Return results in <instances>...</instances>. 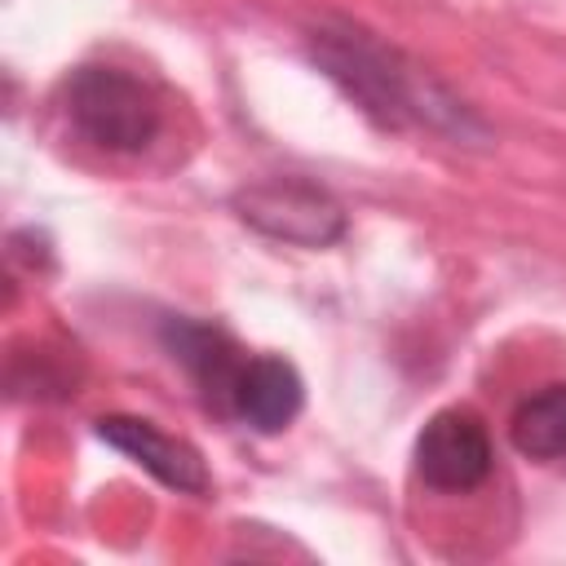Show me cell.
Returning a JSON list of instances; mask_svg holds the SVG:
<instances>
[{
    "label": "cell",
    "instance_id": "5",
    "mask_svg": "<svg viewBox=\"0 0 566 566\" xmlns=\"http://www.w3.org/2000/svg\"><path fill=\"white\" fill-rule=\"evenodd\" d=\"M97 438L111 442L115 451H124L133 464H142L150 478H159L164 486H172L181 495H203L212 486V473H208L203 455L186 438L164 433L155 420H142V416H102L97 420Z\"/></svg>",
    "mask_w": 566,
    "mask_h": 566
},
{
    "label": "cell",
    "instance_id": "1",
    "mask_svg": "<svg viewBox=\"0 0 566 566\" xmlns=\"http://www.w3.org/2000/svg\"><path fill=\"white\" fill-rule=\"evenodd\" d=\"M305 49L314 66L380 128H429L455 146H491V128L442 80L380 35L345 18H323L310 27Z\"/></svg>",
    "mask_w": 566,
    "mask_h": 566
},
{
    "label": "cell",
    "instance_id": "3",
    "mask_svg": "<svg viewBox=\"0 0 566 566\" xmlns=\"http://www.w3.org/2000/svg\"><path fill=\"white\" fill-rule=\"evenodd\" d=\"M234 212L243 226L274 243L292 248H327L345 234V208L305 177H270L234 190Z\"/></svg>",
    "mask_w": 566,
    "mask_h": 566
},
{
    "label": "cell",
    "instance_id": "6",
    "mask_svg": "<svg viewBox=\"0 0 566 566\" xmlns=\"http://www.w3.org/2000/svg\"><path fill=\"white\" fill-rule=\"evenodd\" d=\"M164 345L172 349V358L195 376V385L203 389V398L221 411H230L234 402V380L243 371V354L239 345L212 327V323H195V318H168L164 323Z\"/></svg>",
    "mask_w": 566,
    "mask_h": 566
},
{
    "label": "cell",
    "instance_id": "7",
    "mask_svg": "<svg viewBox=\"0 0 566 566\" xmlns=\"http://www.w3.org/2000/svg\"><path fill=\"white\" fill-rule=\"evenodd\" d=\"M305 402V385L296 376V367L287 358H274V354H261V358H248L239 380H234V402L230 411L239 420H248L252 429L261 433H279L296 420Z\"/></svg>",
    "mask_w": 566,
    "mask_h": 566
},
{
    "label": "cell",
    "instance_id": "4",
    "mask_svg": "<svg viewBox=\"0 0 566 566\" xmlns=\"http://www.w3.org/2000/svg\"><path fill=\"white\" fill-rule=\"evenodd\" d=\"M491 460V433L464 407L429 416L416 438V473L438 491H473L478 482H486Z\"/></svg>",
    "mask_w": 566,
    "mask_h": 566
},
{
    "label": "cell",
    "instance_id": "8",
    "mask_svg": "<svg viewBox=\"0 0 566 566\" xmlns=\"http://www.w3.org/2000/svg\"><path fill=\"white\" fill-rule=\"evenodd\" d=\"M509 438L526 460L566 455V385H544L526 394L509 420Z\"/></svg>",
    "mask_w": 566,
    "mask_h": 566
},
{
    "label": "cell",
    "instance_id": "2",
    "mask_svg": "<svg viewBox=\"0 0 566 566\" xmlns=\"http://www.w3.org/2000/svg\"><path fill=\"white\" fill-rule=\"evenodd\" d=\"M66 115L93 146L115 155L146 150L164 124L150 84L119 66H80L66 80Z\"/></svg>",
    "mask_w": 566,
    "mask_h": 566
}]
</instances>
